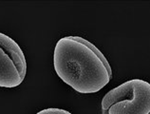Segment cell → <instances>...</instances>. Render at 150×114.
<instances>
[{
  "label": "cell",
  "instance_id": "cell-1",
  "mask_svg": "<svg viewBox=\"0 0 150 114\" xmlns=\"http://www.w3.org/2000/svg\"><path fill=\"white\" fill-rule=\"evenodd\" d=\"M57 76L81 94L100 91L112 78V69L101 50L86 38L69 35L60 38L53 50Z\"/></svg>",
  "mask_w": 150,
  "mask_h": 114
},
{
  "label": "cell",
  "instance_id": "cell-2",
  "mask_svg": "<svg viewBox=\"0 0 150 114\" xmlns=\"http://www.w3.org/2000/svg\"><path fill=\"white\" fill-rule=\"evenodd\" d=\"M102 114H150V84L132 79L109 90L101 102Z\"/></svg>",
  "mask_w": 150,
  "mask_h": 114
},
{
  "label": "cell",
  "instance_id": "cell-3",
  "mask_svg": "<svg viewBox=\"0 0 150 114\" xmlns=\"http://www.w3.org/2000/svg\"><path fill=\"white\" fill-rule=\"evenodd\" d=\"M26 74L27 61L20 46L9 35L0 33V88H17Z\"/></svg>",
  "mask_w": 150,
  "mask_h": 114
},
{
  "label": "cell",
  "instance_id": "cell-4",
  "mask_svg": "<svg viewBox=\"0 0 150 114\" xmlns=\"http://www.w3.org/2000/svg\"><path fill=\"white\" fill-rule=\"evenodd\" d=\"M35 114H72V113H70L69 111L66 110V109H63V108H49L42 109V110L38 111Z\"/></svg>",
  "mask_w": 150,
  "mask_h": 114
}]
</instances>
